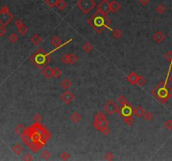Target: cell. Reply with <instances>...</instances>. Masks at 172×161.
Returning <instances> with one entry per match:
<instances>
[{
  "instance_id": "277c9868",
  "label": "cell",
  "mask_w": 172,
  "mask_h": 161,
  "mask_svg": "<svg viewBox=\"0 0 172 161\" xmlns=\"http://www.w3.org/2000/svg\"><path fill=\"white\" fill-rule=\"evenodd\" d=\"M105 17L102 15L100 13L97 12L93 16H92L91 19H88L87 23L90 25L92 29H94L98 33H102L104 29H105V21H104Z\"/></svg>"
},
{
  "instance_id": "f35d334b",
  "label": "cell",
  "mask_w": 172,
  "mask_h": 161,
  "mask_svg": "<svg viewBox=\"0 0 172 161\" xmlns=\"http://www.w3.org/2000/svg\"><path fill=\"white\" fill-rule=\"evenodd\" d=\"M60 158H61V160H68L70 159V154L67 152L64 151V152H62V154H60Z\"/></svg>"
},
{
  "instance_id": "5b68a950",
  "label": "cell",
  "mask_w": 172,
  "mask_h": 161,
  "mask_svg": "<svg viewBox=\"0 0 172 161\" xmlns=\"http://www.w3.org/2000/svg\"><path fill=\"white\" fill-rule=\"evenodd\" d=\"M13 19V15L9 12V9L7 5H3L0 9V25L6 26L11 23Z\"/></svg>"
},
{
  "instance_id": "7bdbcfd3",
  "label": "cell",
  "mask_w": 172,
  "mask_h": 161,
  "mask_svg": "<svg viewBox=\"0 0 172 161\" xmlns=\"http://www.w3.org/2000/svg\"><path fill=\"white\" fill-rule=\"evenodd\" d=\"M6 32H7V29H6L5 26L1 25L0 26V37H3L6 34Z\"/></svg>"
},
{
  "instance_id": "ffe728a7",
  "label": "cell",
  "mask_w": 172,
  "mask_h": 161,
  "mask_svg": "<svg viewBox=\"0 0 172 161\" xmlns=\"http://www.w3.org/2000/svg\"><path fill=\"white\" fill-rule=\"evenodd\" d=\"M31 42H32V44L34 45L37 46V45H39L42 42V38L40 37L38 34H35V35H34L31 37Z\"/></svg>"
},
{
  "instance_id": "30bf717a",
  "label": "cell",
  "mask_w": 172,
  "mask_h": 161,
  "mask_svg": "<svg viewBox=\"0 0 172 161\" xmlns=\"http://www.w3.org/2000/svg\"><path fill=\"white\" fill-rule=\"evenodd\" d=\"M61 61L63 64L66 65H72L78 61V57L74 54H66L62 57Z\"/></svg>"
},
{
  "instance_id": "4fadbf2b",
  "label": "cell",
  "mask_w": 172,
  "mask_h": 161,
  "mask_svg": "<svg viewBox=\"0 0 172 161\" xmlns=\"http://www.w3.org/2000/svg\"><path fill=\"white\" fill-rule=\"evenodd\" d=\"M50 44H51L52 46L56 47V49H59L62 46H63L62 39L58 37V36H54V37L52 38L51 40H50Z\"/></svg>"
},
{
  "instance_id": "52a82bcc",
  "label": "cell",
  "mask_w": 172,
  "mask_h": 161,
  "mask_svg": "<svg viewBox=\"0 0 172 161\" xmlns=\"http://www.w3.org/2000/svg\"><path fill=\"white\" fill-rule=\"evenodd\" d=\"M110 11V2L108 0H102L98 5V12L106 17Z\"/></svg>"
},
{
  "instance_id": "484cf974",
  "label": "cell",
  "mask_w": 172,
  "mask_h": 161,
  "mask_svg": "<svg viewBox=\"0 0 172 161\" xmlns=\"http://www.w3.org/2000/svg\"><path fill=\"white\" fill-rule=\"evenodd\" d=\"M143 118H144V119H145V121L150 122V121L153 120L154 115H153V113L150 112H145V113H144V115H143Z\"/></svg>"
},
{
  "instance_id": "4dcf8cb0",
  "label": "cell",
  "mask_w": 172,
  "mask_h": 161,
  "mask_svg": "<svg viewBox=\"0 0 172 161\" xmlns=\"http://www.w3.org/2000/svg\"><path fill=\"white\" fill-rule=\"evenodd\" d=\"M41 158L45 160H48L51 158V154L48 150H44L41 154Z\"/></svg>"
},
{
  "instance_id": "60d3db41",
  "label": "cell",
  "mask_w": 172,
  "mask_h": 161,
  "mask_svg": "<svg viewBox=\"0 0 172 161\" xmlns=\"http://www.w3.org/2000/svg\"><path fill=\"white\" fill-rule=\"evenodd\" d=\"M104 159H105L106 160H112L114 159V154H113L112 152H108V153L105 154Z\"/></svg>"
},
{
  "instance_id": "5bb4252c",
  "label": "cell",
  "mask_w": 172,
  "mask_h": 161,
  "mask_svg": "<svg viewBox=\"0 0 172 161\" xmlns=\"http://www.w3.org/2000/svg\"><path fill=\"white\" fill-rule=\"evenodd\" d=\"M70 119L74 124H78L82 121V115L78 112H73L70 115Z\"/></svg>"
},
{
  "instance_id": "cb8c5ba5",
  "label": "cell",
  "mask_w": 172,
  "mask_h": 161,
  "mask_svg": "<svg viewBox=\"0 0 172 161\" xmlns=\"http://www.w3.org/2000/svg\"><path fill=\"white\" fill-rule=\"evenodd\" d=\"M67 6V3L64 0H58L56 3V8L58 9L59 11H63Z\"/></svg>"
},
{
  "instance_id": "d4e9b609",
  "label": "cell",
  "mask_w": 172,
  "mask_h": 161,
  "mask_svg": "<svg viewBox=\"0 0 172 161\" xmlns=\"http://www.w3.org/2000/svg\"><path fill=\"white\" fill-rule=\"evenodd\" d=\"M123 36V32L121 29H115L114 30H112V37L115 39H120Z\"/></svg>"
},
{
  "instance_id": "2e32d148",
  "label": "cell",
  "mask_w": 172,
  "mask_h": 161,
  "mask_svg": "<svg viewBox=\"0 0 172 161\" xmlns=\"http://www.w3.org/2000/svg\"><path fill=\"white\" fill-rule=\"evenodd\" d=\"M42 74L45 76V78L46 79H50L51 77H53L52 75V69L50 67V66H45L43 69H42Z\"/></svg>"
},
{
  "instance_id": "7402d4cb",
  "label": "cell",
  "mask_w": 172,
  "mask_h": 161,
  "mask_svg": "<svg viewBox=\"0 0 172 161\" xmlns=\"http://www.w3.org/2000/svg\"><path fill=\"white\" fill-rule=\"evenodd\" d=\"M72 82H71V80H69V79H67V78L64 79L62 82V83H61V86H62V87L64 90L69 89L70 87H72Z\"/></svg>"
},
{
  "instance_id": "ba28073f",
  "label": "cell",
  "mask_w": 172,
  "mask_h": 161,
  "mask_svg": "<svg viewBox=\"0 0 172 161\" xmlns=\"http://www.w3.org/2000/svg\"><path fill=\"white\" fill-rule=\"evenodd\" d=\"M103 110L106 112L108 115H112L113 113L118 112V107L117 106V104L113 101L109 100L104 104Z\"/></svg>"
},
{
  "instance_id": "ac0fdd59",
  "label": "cell",
  "mask_w": 172,
  "mask_h": 161,
  "mask_svg": "<svg viewBox=\"0 0 172 161\" xmlns=\"http://www.w3.org/2000/svg\"><path fill=\"white\" fill-rule=\"evenodd\" d=\"M12 150L15 154L19 155V154H22V152H23V150H24V148H23V146H22L20 144L17 143V144H15L13 146Z\"/></svg>"
},
{
  "instance_id": "4316f807",
  "label": "cell",
  "mask_w": 172,
  "mask_h": 161,
  "mask_svg": "<svg viewBox=\"0 0 172 161\" xmlns=\"http://www.w3.org/2000/svg\"><path fill=\"white\" fill-rule=\"evenodd\" d=\"M82 49L83 50L86 52V53H91L93 49H94V47H93V45H92V44H90V43H86V44H84V45L82 46Z\"/></svg>"
},
{
  "instance_id": "8fae6325",
  "label": "cell",
  "mask_w": 172,
  "mask_h": 161,
  "mask_svg": "<svg viewBox=\"0 0 172 161\" xmlns=\"http://www.w3.org/2000/svg\"><path fill=\"white\" fill-rule=\"evenodd\" d=\"M74 98H75V96L73 95V93L67 91V90H66V92H64L61 95V100L66 104L72 103V102L73 101Z\"/></svg>"
},
{
  "instance_id": "44dd1931",
  "label": "cell",
  "mask_w": 172,
  "mask_h": 161,
  "mask_svg": "<svg viewBox=\"0 0 172 161\" xmlns=\"http://www.w3.org/2000/svg\"><path fill=\"white\" fill-rule=\"evenodd\" d=\"M25 129H26V128H25L23 124H18L17 127H16L15 129H14V132H15L18 135L21 136V135L25 133Z\"/></svg>"
},
{
  "instance_id": "836d02e7",
  "label": "cell",
  "mask_w": 172,
  "mask_h": 161,
  "mask_svg": "<svg viewBox=\"0 0 172 161\" xmlns=\"http://www.w3.org/2000/svg\"><path fill=\"white\" fill-rule=\"evenodd\" d=\"M57 1L58 0H45V3L49 6L50 8H54V7H56Z\"/></svg>"
},
{
  "instance_id": "83f0119b",
  "label": "cell",
  "mask_w": 172,
  "mask_h": 161,
  "mask_svg": "<svg viewBox=\"0 0 172 161\" xmlns=\"http://www.w3.org/2000/svg\"><path fill=\"white\" fill-rule=\"evenodd\" d=\"M123 120H124V123L127 124L128 126H131L132 124H134V122H135V118H133L132 115L127 116V117L123 118Z\"/></svg>"
},
{
  "instance_id": "6da1fadb",
  "label": "cell",
  "mask_w": 172,
  "mask_h": 161,
  "mask_svg": "<svg viewBox=\"0 0 172 161\" xmlns=\"http://www.w3.org/2000/svg\"><path fill=\"white\" fill-rule=\"evenodd\" d=\"M20 138L25 145L33 152H38L46 145L50 138V134L40 123H35L25 129Z\"/></svg>"
},
{
  "instance_id": "e0dca14e",
  "label": "cell",
  "mask_w": 172,
  "mask_h": 161,
  "mask_svg": "<svg viewBox=\"0 0 172 161\" xmlns=\"http://www.w3.org/2000/svg\"><path fill=\"white\" fill-rule=\"evenodd\" d=\"M94 120H98V121H100V122H102V123H105V122L108 121L106 115L103 113V112L101 111L97 112V113L95 114V116H94Z\"/></svg>"
},
{
  "instance_id": "74e56055",
  "label": "cell",
  "mask_w": 172,
  "mask_h": 161,
  "mask_svg": "<svg viewBox=\"0 0 172 161\" xmlns=\"http://www.w3.org/2000/svg\"><path fill=\"white\" fill-rule=\"evenodd\" d=\"M100 132L104 135V136H108V135H109V134H110L111 130L110 128H108V127H105V128H102L101 130H100Z\"/></svg>"
},
{
  "instance_id": "9a60e30c",
  "label": "cell",
  "mask_w": 172,
  "mask_h": 161,
  "mask_svg": "<svg viewBox=\"0 0 172 161\" xmlns=\"http://www.w3.org/2000/svg\"><path fill=\"white\" fill-rule=\"evenodd\" d=\"M120 9H121V4H120L118 1L114 0V1H112L110 3L111 12L117 13Z\"/></svg>"
},
{
  "instance_id": "3957f363",
  "label": "cell",
  "mask_w": 172,
  "mask_h": 161,
  "mask_svg": "<svg viewBox=\"0 0 172 161\" xmlns=\"http://www.w3.org/2000/svg\"><path fill=\"white\" fill-rule=\"evenodd\" d=\"M50 53H46L42 49L37 50L32 56L29 58L31 62H33L39 69H43L46 64H48L50 61Z\"/></svg>"
},
{
  "instance_id": "603a6c76",
  "label": "cell",
  "mask_w": 172,
  "mask_h": 161,
  "mask_svg": "<svg viewBox=\"0 0 172 161\" xmlns=\"http://www.w3.org/2000/svg\"><path fill=\"white\" fill-rule=\"evenodd\" d=\"M144 113H145V110H144V108L142 107L139 106V107H137L134 109V114L138 118H142Z\"/></svg>"
},
{
  "instance_id": "d590c367",
  "label": "cell",
  "mask_w": 172,
  "mask_h": 161,
  "mask_svg": "<svg viewBox=\"0 0 172 161\" xmlns=\"http://www.w3.org/2000/svg\"><path fill=\"white\" fill-rule=\"evenodd\" d=\"M18 39H19V37H18V35H16V34H14V33H13L11 34L10 35H9V40L11 42V43H16L17 41H18Z\"/></svg>"
},
{
  "instance_id": "d6986e66",
  "label": "cell",
  "mask_w": 172,
  "mask_h": 161,
  "mask_svg": "<svg viewBox=\"0 0 172 161\" xmlns=\"http://www.w3.org/2000/svg\"><path fill=\"white\" fill-rule=\"evenodd\" d=\"M137 78H138V75H136V73H135V72H131L127 76V81L131 85H135L136 82H137Z\"/></svg>"
},
{
  "instance_id": "ab89813d",
  "label": "cell",
  "mask_w": 172,
  "mask_h": 161,
  "mask_svg": "<svg viewBox=\"0 0 172 161\" xmlns=\"http://www.w3.org/2000/svg\"><path fill=\"white\" fill-rule=\"evenodd\" d=\"M165 61L168 62H172V51H167L165 54Z\"/></svg>"
},
{
  "instance_id": "e575fe53",
  "label": "cell",
  "mask_w": 172,
  "mask_h": 161,
  "mask_svg": "<svg viewBox=\"0 0 172 161\" xmlns=\"http://www.w3.org/2000/svg\"><path fill=\"white\" fill-rule=\"evenodd\" d=\"M156 12L158 13L159 14H163L165 12V5H163V4H159L157 7H156Z\"/></svg>"
},
{
  "instance_id": "8d00e7d4",
  "label": "cell",
  "mask_w": 172,
  "mask_h": 161,
  "mask_svg": "<svg viewBox=\"0 0 172 161\" xmlns=\"http://www.w3.org/2000/svg\"><path fill=\"white\" fill-rule=\"evenodd\" d=\"M164 127L165 129L167 130H171L172 129V120L169 119V120H166L165 123H164Z\"/></svg>"
},
{
  "instance_id": "ee69618b",
  "label": "cell",
  "mask_w": 172,
  "mask_h": 161,
  "mask_svg": "<svg viewBox=\"0 0 172 161\" xmlns=\"http://www.w3.org/2000/svg\"><path fill=\"white\" fill-rule=\"evenodd\" d=\"M23 160L25 161H32L33 160V157L30 154H25Z\"/></svg>"
},
{
  "instance_id": "8992f818",
  "label": "cell",
  "mask_w": 172,
  "mask_h": 161,
  "mask_svg": "<svg viewBox=\"0 0 172 161\" xmlns=\"http://www.w3.org/2000/svg\"><path fill=\"white\" fill-rule=\"evenodd\" d=\"M76 6L84 14H88L96 6V3L94 0H78Z\"/></svg>"
},
{
  "instance_id": "f6af8a7d",
  "label": "cell",
  "mask_w": 172,
  "mask_h": 161,
  "mask_svg": "<svg viewBox=\"0 0 172 161\" xmlns=\"http://www.w3.org/2000/svg\"><path fill=\"white\" fill-rule=\"evenodd\" d=\"M25 24L23 23V21L21 20V19H16L15 21H14V25L17 27V28H19V27H20V26H22V25H24Z\"/></svg>"
},
{
  "instance_id": "b9f144b4",
  "label": "cell",
  "mask_w": 172,
  "mask_h": 161,
  "mask_svg": "<svg viewBox=\"0 0 172 161\" xmlns=\"http://www.w3.org/2000/svg\"><path fill=\"white\" fill-rule=\"evenodd\" d=\"M33 119H34L35 123H40L41 120H42V117H41V115H39V114L37 113V114H35V115L34 116Z\"/></svg>"
},
{
  "instance_id": "1f68e13d",
  "label": "cell",
  "mask_w": 172,
  "mask_h": 161,
  "mask_svg": "<svg viewBox=\"0 0 172 161\" xmlns=\"http://www.w3.org/2000/svg\"><path fill=\"white\" fill-rule=\"evenodd\" d=\"M17 29H18V32L21 35H25L27 34V32H28V28L26 27V25H22V26H20V27H19V28H17Z\"/></svg>"
},
{
  "instance_id": "f546056e",
  "label": "cell",
  "mask_w": 172,
  "mask_h": 161,
  "mask_svg": "<svg viewBox=\"0 0 172 161\" xmlns=\"http://www.w3.org/2000/svg\"><path fill=\"white\" fill-rule=\"evenodd\" d=\"M145 82H146V80H145L143 76H141V75H138L137 82H136V84H137L138 86H139V87H143V86L145 84Z\"/></svg>"
},
{
  "instance_id": "7c38bea8",
  "label": "cell",
  "mask_w": 172,
  "mask_h": 161,
  "mask_svg": "<svg viewBox=\"0 0 172 161\" xmlns=\"http://www.w3.org/2000/svg\"><path fill=\"white\" fill-rule=\"evenodd\" d=\"M153 39L156 42V43H161V42H163L165 39V34L162 32V31H160V30H158V31H156L154 35H153Z\"/></svg>"
},
{
  "instance_id": "7dc6e473",
  "label": "cell",
  "mask_w": 172,
  "mask_h": 161,
  "mask_svg": "<svg viewBox=\"0 0 172 161\" xmlns=\"http://www.w3.org/2000/svg\"><path fill=\"white\" fill-rule=\"evenodd\" d=\"M169 80H170V82H171L172 83V75H171V77L169 78Z\"/></svg>"
},
{
  "instance_id": "bcb514c9",
  "label": "cell",
  "mask_w": 172,
  "mask_h": 161,
  "mask_svg": "<svg viewBox=\"0 0 172 161\" xmlns=\"http://www.w3.org/2000/svg\"><path fill=\"white\" fill-rule=\"evenodd\" d=\"M149 0H139V3H140L142 6H145V5H147L148 3H149Z\"/></svg>"
},
{
  "instance_id": "9c48e42d",
  "label": "cell",
  "mask_w": 172,
  "mask_h": 161,
  "mask_svg": "<svg viewBox=\"0 0 172 161\" xmlns=\"http://www.w3.org/2000/svg\"><path fill=\"white\" fill-rule=\"evenodd\" d=\"M118 112L123 117V118H125L127 116L132 115L134 113V108H133V107L129 103H128V104H125V105L122 106L121 108H118Z\"/></svg>"
},
{
  "instance_id": "7a4b0ae2",
  "label": "cell",
  "mask_w": 172,
  "mask_h": 161,
  "mask_svg": "<svg viewBox=\"0 0 172 161\" xmlns=\"http://www.w3.org/2000/svg\"><path fill=\"white\" fill-rule=\"evenodd\" d=\"M152 94L164 104L172 97V88L168 85L167 81H164L154 88Z\"/></svg>"
},
{
  "instance_id": "d6a6232c",
  "label": "cell",
  "mask_w": 172,
  "mask_h": 161,
  "mask_svg": "<svg viewBox=\"0 0 172 161\" xmlns=\"http://www.w3.org/2000/svg\"><path fill=\"white\" fill-rule=\"evenodd\" d=\"M118 104H120L121 106H123V105L128 103V100L126 99V98H125L124 96H123V95H122V96H119V97L118 98Z\"/></svg>"
},
{
  "instance_id": "f1b7e54d",
  "label": "cell",
  "mask_w": 172,
  "mask_h": 161,
  "mask_svg": "<svg viewBox=\"0 0 172 161\" xmlns=\"http://www.w3.org/2000/svg\"><path fill=\"white\" fill-rule=\"evenodd\" d=\"M52 75L54 78H59L62 75V71L60 68L58 67H55L54 69H52Z\"/></svg>"
}]
</instances>
